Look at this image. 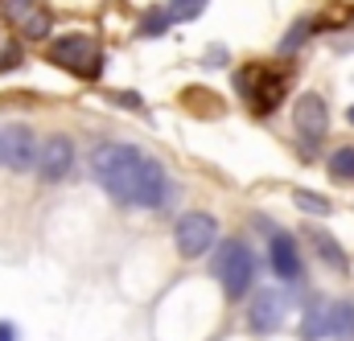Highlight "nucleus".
<instances>
[{
    "label": "nucleus",
    "mask_w": 354,
    "mask_h": 341,
    "mask_svg": "<svg viewBox=\"0 0 354 341\" xmlns=\"http://www.w3.org/2000/svg\"><path fill=\"white\" fill-rule=\"evenodd\" d=\"M0 341H17V329L8 321H0Z\"/></svg>",
    "instance_id": "412c9836"
},
{
    "label": "nucleus",
    "mask_w": 354,
    "mask_h": 341,
    "mask_svg": "<svg viewBox=\"0 0 354 341\" xmlns=\"http://www.w3.org/2000/svg\"><path fill=\"white\" fill-rule=\"evenodd\" d=\"M165 12H169L174 21H194V17H202V12H206V0H169V4H165Z\"/></svg>",
    "instance_id": "2eb2a0df"
},
{
    "label": "nucleus",
    "mask_w": 354,
    "mask_h": 341,
    "mask_svg": "<svg viewBox=\"0 0 354 341\" xmlns=\"http://www.w3.org/2000/svg\"><path fill=\"white\" fill-rule=\"evenodd\" d=\"M292 128H297L301 144H309V148L317 140H326V132H330V107H326V99L313 95V90H305L297 99V107H292Z\"/></svg>",
    "instance_id": "423d86ee"
},
{
    "label": "nucleus",
    "mask_w": 354,
    "mask_h": 341,
    "mask_svg": "<svg viewBox=\"0 0 354 341\" xmlns=\"http://www.w3.org/2000/svg\"><path fill=\"white\" fill-rule=\"evenodd\" d=\"M235 86H239V95L248 99V107H252L256 115H268V111L280 107L288 79L276 75V70H268V66H248V70L235 75Z\"/></svg>",
    "instance_id": "20e7f679"
},
{
    "label": "nucleus",
    "mask_w": 354,
    "mask_h": 341,
    "mask_svg": "<svg viewBox=\"0 0 354 341\" xmlns=\"http://www.w3.org/2000/svg\"><path fill=\"white\" fill-rule=\"evenodd\" d=\"M305 239L313 243V251L322 255V263H330L334 271H346V267H351V259H346V251H342V243H338L330 231H322V226H305Z\"/></svg>",
    "instance_id": "9b49d317"
},
{
    "label": "nucleus",
    "mask_w": 354,
    "mask_h": 341,
    "mask_svg": "<svg viewBox=\"0 0 354 341\" xmlns=\"http://www.w3.org/2000/svg\"><path fill=\"white\" fill-rule=\"evenodd\" d=\"M326 169H330L334 181H354V144L334 148V153H330V161H326Z\"/></svg>",
    "instance_id": "ddd939ff"
},
{
    "label": "nucleus",
    "mask_w": 354,
    "mask_h": 341,
    "mask_svg": "<svg viewBox=\"0 0 354 341\" xmlns=\"http://www.w3.org/2000/svg\"><path fill=\"white\" fill-rule=\"evenodd\" d=\"M169 21H174V17H169L165 8H153V12H145L140 33H145V37H157V33H165V29H169Z\"/></svg>",
    "instance_id": "dca6fc26"
},
{
    "label": "nucleus",
    "mask_w": 354,
    "mask_h": 341,
    "mask_svg": "<svg viewBox=\"0 0 354 341\" xmlns=\"http://www.w3.org/2000/svg\"><path fill=\"white\" fill-rule=\"evenodd\" d=\"M214 275H218L227 300H243L256 288V255L248 251V243L227 239L218 247V255H214Z\"/></svg>",
    "instance_id": "f03ea898"
},
{
    "label": "nucleus",
    "mask_w": 354,
    "mask_h": 341,
    "mask_svg": "<svg viewBox=\"0 0 354 341\" xmlns=\"http://www.w3.org/2000/svg\"><path fill=\"white\" fill-rule=\"evenodd\" d=\"M37 153H41V144H37L33 128L0 124V165H8L17 173H29V169H37Z\"/></svg>",
    "instance_id": "39448f33"
},
{
    "label": "nucleus",
    "mask_w": 354,
    "mask_h": 341,
    "mask_svg": "<svg viewBox=\"0 0 354 341\" xmlns=\"http://www.w3.org/2000/svg\"><path fill=\"white\" fill-rule=\"evenodd\" d=\"M252 329L256 333H276L280 321H284V296L276 288H260V296L252 300V313H248Z\"/></svg>",
    "instance_id": "9d476101"
},
{
    "label": "nucleus",
    "mask_w": 354,
    "mask_h": 341,
    "mask_svg": "<svg viewBox=\"0 0 354 341\" xmlns=\"http://www.w3.org/2000/svg\"><path fill=\"white\" fill-rule=\"evenodd\" d=\"M309 33H313V21H297V29H292V33L280 41V50H284V54H288V50H297V46H301Z\"/></svg>",
    "instance_id": "a211bd4d"
},
{
    "label": "nucleus",
    "mask_w": 354,
    "mask_h": 341,
    "mask_svg": "<svg viewBox=\"0 0 354 341\" xmlns=\"http://www.w3.org/2000/svg\"><path fill=\"white\" fill-rule=\"evenodd\" d=\"M71 165H75V140L62 136V132L46 136V140H41V153H37V173H41L46 181H62V177L71 173Z\"/></svg>",
    "instance_id": "6e6552de"
},
{
    "label": "nucleus",
    "mask_w": 354,
    "mask_h": 341,
    "mask_svg": "<svg viewBox=\"0 0 354 341\" xmlns=\"http://www.w3.org/2000/svg\"><path fill=\"white\" fill-rule=\"evenodd\" d=\"M21 33H25L29 41H41V37L50 33V12H46V8H37V12H29V17L21 21Z\"/></svg>",
    "instance_id": "4468645a"
},
{
    "label": "nucleus",
    "mask_w": 354,
    "mask_h": 341,
    "mask_svg": "<svg viewBox=\"0 0 354 341\" xmlns=\"http://www.w3.org/2000/svg\"><path fill=\"white\" fill-rule=\"evenodd\" d=\"M214 239H218V222H214L210 214H185L174 231V243L185 259L206 255V251L214 247Z\"/></svg>",
    "instance_id": "0eeeda50"
},
{
    "label": "nucleus",
    "mask_w": 354,
    "mask_h": 341,
    "mask_svg": "<svg viewBox=\"0 0 354 341\" xmlns=\"http://www.w3.org/2000/svg\"><path fill=\"white\" fill-rule=\"evenodd\" d=\"M346 124H351V128H354V107H351V111H346Z\"/></svg>",
    "instance_id": "4be33fe9"
},
{
    "label": "nucleus",
    "mask_w": 354,
    "mask_h": 341,
    "mask_svg": "<svg viewBox=\"0 0 354 341\" xmlns=\"http://www.w3.org/2000/svg\"><path fill=\"white\" fill-rule=\"evenodd\" d=\"M4 8H8L17 21H25V17H29V12H37L41 4H37V0H4Z\"/></svg>",
    "instance_id": "6ab92c4d"
},
{
    "label": "nucleus",
    "mask_w": 354,
    "mask_h": 341,
    "mask_svg": "<svg viewBox=\"0 0 354 341\" xmlns=\"http://www.w3.org/2000/svg\"><path fill=\"white\" fill-rule=\"evenodd\" d=\"M91 173L115 202L145 206V210H157L169 202V173L161 169V161H153L140 148L107 140L91 153Z\"/></svg>",
    "instance_id": "f257e3e1"
},
{
    "label": "nucleus",
    "mask_w": 354,
    "mask_h": 341,
    "mask_svg": "<svg viewBox=\"0 0 354 341\" xmlns=\"http://www.w3.org/2000/svg\"><path fill=\"white\" fill-rule=\"evenodd\" d=\"M292 202H297L301 210H309V214H322V218L330 214V202H326V197H317V193H309V189H297V193H292Z\"/></svg>",
    "instance_id": "f3484780"
},
{
    "label": "nucleus",
    "mask_w": 354,
    "mask_h": 341,
    "mask_svg": "<svg viewBox=\"0 0 354 341\" xmlns=\"http://www.w3.org/2000/svg\"><path fill=\"white\" fill-rule=\"evenodd\" d=\"M268 259H272V271H276L284 284L301 280V251H297V239H292L288 231H272V239H268Z\"/></svg>",
    "instance_id": "1a4fd4ad"
},
{
    "label": "nucleus",
    "mask_w": 354,
    "mask_h": 341,
    "mask_svg": "<svg viewBox=\"0 0 354 341\" xmlns=\"http://www.w3.org/2000/svg\"><path fill=\"white\" fill-rule=\"evenodd\" d=\"M326 338H334V341H351L354 338V304L351 300L326 304Z\"/></svg>",
    "instance_id": "f8f14e48"
},
{
    "label": "nucleus",
    "mask_w": 354,
    "mask_h": 341,
    "mask_svg": "<svg viewBox=\"0 0 354 341\" xmlns=\"http://www.w3.org/2000/svg\"><path fill=\"white\" fill-rule=\"evenodd\" d=\"M50 62L62 66V70H71V75H79V79H95V75L103 70V54H99L95 37H87V33H66V37H58V41L50 46Z\"/></svg>",
    "instance_id": "7ed1b4c3"
},
{
    "label": "nucleus",
    "mask_w": 354,
    "mask_h": 341,
    "mask_svg": "<svg viewBox=\"0 0 354 341\" xmlns=\"http://www.w3.org/2000/svg\"><path fill=\"white\" fill-rule=\"evenodd\" d=\"M351 17H354V8H351Z\"/></svg>",
    "instance_id": "5701e85b"
},
{
    "label": "nucleus",
    "mask_w": 354,
    "mask_h": 341,
    "mask_svg": "<svg viewBox=\"0 0 354 341\" xmlns=\"http://www.w3.org/2000/svg\"><path fill=\"white\" fill-rule=\"evenodd\" d=\"M17 66H21V46L0 50V75H4V70H17Z\"/></svg>",
    "instance_id": "aec40b11"
}]
</instances>
